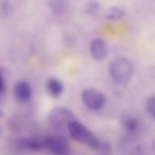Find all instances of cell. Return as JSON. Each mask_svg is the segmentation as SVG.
I'll use <instances>...</instances> for the list:
<instances>
[{
    "label": "cell",
    "instance_id": "obj_14",
    "mask_svg": "<svg viewBox=\"0 0 155 155\" xmlns=\"http://www.w3.org/2000/svg\"><path fill=\"white\" fill-rule=\"evenodd\" d=\"M146 109L149 115L155 120V96L150 97L148 99L146 103Z\"/></svg>",
    "mask_w": 155,
    "mask_h": 155
},
{
    "label": "cell",
    "instance_id": "obj_16",
    "mask_svg": "<svg viewBox=\"0 0 155 155\" xmlns=\"http://www.w3.org/2000/svg\"><path fill=\"white\" fill-rule=\"evenodd\" d=\"M65 39V43H66V46H75L76 44V38L72 35V34H69L68 33L66 35V37L64 38Z\"/></svg>",
    "mask_w": 155,
    "mask_h": 155
},
{
    "label": "cell",
    "instance_id": "obj_7",
    "mask_svg": "<svg viewBox=\"0 0 155 155\" xmlns=\"http://www.w3.org/2000/svg\"><path fill=\"white\" fill-rule=\"evenodd\" d=\"M90 51L92 58L97 61L105 59L108 56L109 50L106 42L102 38H94L90 46Z\"/></svg>",
    "mask_w": 155,
    "mask_h": 155
},
{
    "label": "cell",
    "instance_id": "obj_3",
    "mask_svg": "<svg viewBox=\"0 0 155 155\" xmlns=\"http://www.w3.org/2000/svg\"><path fill=\"white\" fill-rule=\"evenodd\" d=\"M75 120L76 117L74 113L65 107H56L52 109L48 114V120L56 129L67 128L68 123Z\"/></svg>",
    "mask_w": 155,
    "mask_h": 155
},
{
    "label": "cell",
    "instance_id": "obj_12",
    "mask_svg": "<svg viewBox=\"0 0 155 155\" xmlns=\"http://www.w3.org/2000/svg\"><path fill=\"white\" fill-rule=\"evenodd\" d=\"M125 17V11L120 7H112L109 8L105 14V18L110 21H117Z\"/></svg>",
    "mask_w": 155,
    "mask_h": 155
},
{
    "label": "cell",
    "instance_id": "obj_9",
    "mask_svg": "<svg viewBox=\"0 0 155 155\" xmlns=\"http://www.w3.org/2000/svg\"><path fill=\"white\" fill-rule=\"evenodd\" d=\"M47 91L48 93L52 97V98H58L62 95L64 91V85L57 78H50L47 81Z\"/></svg>",
    "mask_w": 155,
    "mask_h": 155
},
{
    "label": "cell",
    "instance_id": "obj_18",
    "mask_svg": "<svg viewBox=\"0 0 155 155\" xmlns=\"http://www.w3.org/2000/svg\"><path fill=\"white\" fill-rule=\"evenodd\" d=\"M1 114H2V113H1V111H0V115H1Z\"/></svg>",
    "mask_w": 155,
    "mask_h": 155
},
{
    "label": "cell",
    "instance_id": "obj_17",
    "mask_svg": "<svg viewBox=\"0 0 155 155\" xmlns=\"http://www.w3.org/2000/svg\"><path fill=\"white\" fill-rule=\"evenodd\" d=\"M5 88H6V83H5L4 77H3V75L1 73H0V92L4 91Z\"/></svg>",
    "mask_w": 155,
    "mask_h": 155
},
{
    "label": "cell",
    "instance_id": "obj_5",
    "mask_svg": "<svg viewBox=\"0 0 155 155\" xmlns=\"http://www.w3.org/2000/svg\"><path fill=\"white\" fill-rule=\"evenodd\" d=\"M42 146L53 155H70L68 145L61 139L48 138L42 142Z\"/></svg>",
    "mask_w": 155,
    "mask_h": 155
},
{
    "label": "cell",
    "instance_id": "obj_13",
    "mask_svg": "<svg viewBox=\"0 0 155 155\" xmlns=\"http://www.w3.org/2000/svg\"><path fill=\"white\" fill-rule=\"evenodd\" d=\"M101 10V5L97 0H90L84 7V11L87 15L95 16Z\"/></svg>",
    "mask_w": 155,
    "mask_h": 155
},
{
    "label": "cell",
    "instance_id": "obj_11",
    "mask_svg": "<svg viewBox=\"0 0 155 155\" xmlns=\"http://www.w3.org/2000/svg\"><path fill=\"white\" fill-rule=\"evenodd\" d=\"M122 126H123L124 130L128 132V134L133 135L139 130L140 123H139V120L136 118L128 116V117H124L123 118V120H122Z\"/></svg>",
    "mask_w": 155,
    "mask_h": 155
},
{
    "label": "cell",
    "instance_id": "obj_15",
    "mask_svg": "<svg viewBox=\"0 0 155 155\" xmlns=\"http://www.w3.org/2000/svg\"><path fill=\"white\" fill-rule=\"evenodd\" d=\"M0 9L4 15H9L13 11V6L8 0H3L0 3Z\"/></svg>",
    "mask_w": 155,
    "mask_h": 155
},
{
    "label": "cell",
    "instance_id": "obj_8",
    "mask_svg": "<svg viewBox=\"0 0 155 155\" xmlns=\"http://www.w3.org/2000/svg\"><path fill=\"white\" fill-rule=\"evenodd\" d=\"M14 93L16 99L20 102H28L33 94L31 85L27 81H19L15 85Z\"/></svg>",
    "mask_w": 155,
    "mask_h": 155
},
{
    "label": "cell",
    "instance_id": "obj_10",
    "mask_svg": "<svg viewBox=\"0 0 155 155\" xmlns=\"http://www.w3.org/2000/svg\"><path fill=\"white\" fill-rule=\"evenodd\" d=\"M48 7L53 15L61 17L68 8V0H48Z\"/></svg>",
    "mask_w": 155,
    "mask_h": 155
},
{
    "label": "cell",
    "instance_id": "obj_2",
    "mask_svg": "<svg viewBox=\"0 0 155 155\" xmlns=\"http://www.w3.org/2000/svg\"><path fill=\"white\" fill-rule=\"evenodd\" d=\"M67 128L70 136L75 140L93 149H98L101 146V141L96 135L77 120L69 122Z\"/></svg>",
    "mask_w": 155,
    "mask_h": 155
},
{
    "label": "cell",
    "instance_id": "obj_4",
    "mask_svg": "<svg viewBox=\"0 0 155 155\" xmlns=\"http://www.w3.org/2000/svg\"><path fill=\"white\" fill-rule=\"evenodd\" d=\"M81 101L83 104L91 110H100L106 103L104 94L99 90L90 88L86 89L81 93Z\"/></svg>",
    "mask_w": 155,
    "mask_h": 155
},
{
    "label": "cell",
    "instance_id": "obj_6",
    "mask_svg": "<svg viewBox=\"0 0 155 155\" xmlns=\"http://www.w3.org/2000/svg\"><path fill=\"white\" fill-rule=\"evenodd\" d=\"M120 150L124 155H144V150L140 142L129 134L120 142Z\"/></svg>",
    "mask_w": 155,
    "mask_h": 155
},
{
    "label": "cell",
    "instance_id": "obj_1",
    "mask_svg": "<svg viewBox=\"0 0 155 155\" xmlns=\"http://www.w3.org/2000/svg\"><path fill=\"white\" fill-rule=\"evenodd\" d=\"M109 72L111 79L116 83L120 85H127L133 77V64L129 58L119 57L110 63Z\"/></svg>",
    "mask_w": 155,
    "mask_h": 155
}]
</instances>
